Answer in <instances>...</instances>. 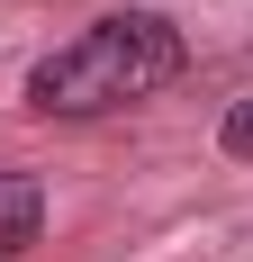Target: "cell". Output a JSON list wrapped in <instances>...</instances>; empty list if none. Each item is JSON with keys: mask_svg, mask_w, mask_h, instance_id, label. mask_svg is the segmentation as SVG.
Returning a JSON list of instances; mask_svg holds the SVG:
<instances>
[{"mask_svg": "<svg viewBox=\"0 0 253 262\" xmlns=\"http://www.w3.org/2000/svg\"><path fill=\"white\" fill-rule=\"evenodd\" d=\"M46 235V181L36 172H0V262H18Z\"/></svg>", "mask_w": 253, "mask_h": 262, "instance_id": "obj_2", "label": "cell"}, {"mask_svg": "<svg viewBox=\"0 0 253 262\" xmlns=\"http://www.w3.org/2000/svg\"><path fill=\"white\" fill-rule=\"evenodd\" d=\"M181 73H190V36L163 9H109L27 63V108L36 118H118V108L172 91Z\"/></svg>", "mask_w": 253, "mask_h": 262, "instance_id": "obj_1", "label": "cell"}, {"mask_svg": "<svg viewBox=\"0 0 253 262\" xmlns=\"http://www.w3.org/2000/svg\"><path fill=\"white\" fill-rule=\"evenodd\" d=\"M217 145H226L235 163H253V91H244V100L226 108V127H217Z\"/></svg>", "mask_w": 253, "mask_h": 262, "instance_id": "obj_3", "label": "cell"}]
</instances>
